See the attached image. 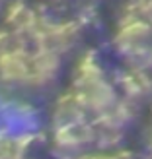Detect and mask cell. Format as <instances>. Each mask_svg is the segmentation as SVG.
<instances>
[{"instance_id": "6da1fadb", "label": "cell", "mask_w": 152, "mask_h": 159, "mask_svg": "<svg viewBox=\"0 0 152 159\" xmlns=\"http://www.w3.org/2000/svg\"><path fill=\"white\" fill-rule=\"evenodd\" d=\"M31 72V57L23 49L10 47L0 52V82L27 84Z\"/></svg>"}, {"instance_id": "7a4b0ae2", "label": "cell", "mask_w": 152, "mask_h": 159, "mask_svg": "<svg viewBox=\"0 0 152 159\" xmlns=\"http://www.w3.org/2000/svg\"><path fill=\"white\" fill-rule=\"evenodd\" d=\"M10 41H12V35L8 33V31L0 29V52L6 51V49H10Z\"/></svg>"}, {"instance_id": "3957f363", "label": "cell", "mask_w": 152, "mask_h": 159, "mask_svg": "<svg viewBox=\"0 0 152 159\" xmlns=\"http://www.w3.org/2000/svg\"><path fill=\"white\" fill-rule=\"evenodd\" d=\"M0 10H2V0H0Z\"/></svg>"}]
</instances>
